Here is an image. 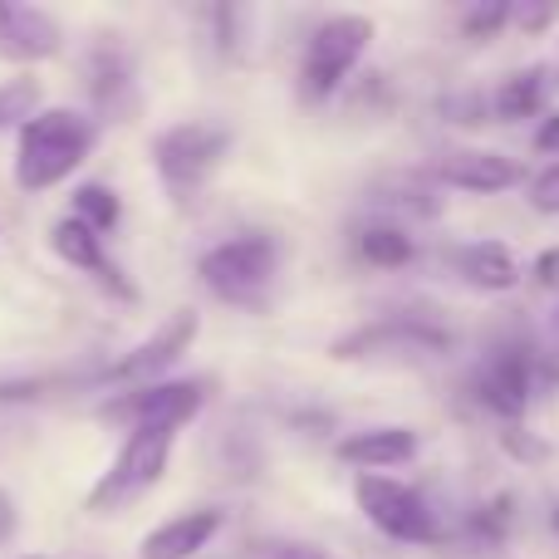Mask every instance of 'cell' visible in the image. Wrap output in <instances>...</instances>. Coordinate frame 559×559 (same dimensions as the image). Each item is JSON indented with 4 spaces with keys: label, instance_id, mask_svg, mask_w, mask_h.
<instances>
[{
    "label": "cell",
    "instance_id": "603a6c76",
    "mask_svg": "<svg viewBox=\"0 0 559 559\" xmlns=\"http://www.w3.org/2000/svg\"><path fill=\"white\" fill-rule=\"evenodd\" d=\"M501 447L515 456V462H531V466L550 456V442H540L535 432H521V427H506V432H501Z\"/></svg>",
    "mask_w": 559,
    "mask_h": 559
},
{
    "label": "cell",
    "instance_id": "e0dca14e",
    "mask_svg": "<svg viewBox=\"0 0 559 559\" xmlns=\"http://www.w3.org/2000/svg\"><path fill=\"white\" fill-rule=\"evenodd\" d=\"M452 265H456V275L466 280L472 289H486V295H501V289H515L521 285V261L511 255V246H501V241H472V246H462V251L452 255Z\"/></svg>",
    "mask_w": 559,
    "mask_h": 559
},
{
    "label": "cell",
    "instance_id": "3957f363",
    "mask_svg": "<svg viewBox=\"0 0 559 559\" xmlns=\"http://www.w3.org/2000/svg\"><path fill=\"white\" fill-rule=\"evenodd\" d=\"M226 147H231V133L216 123H177L157 138L153 163H157V177H163V187L173 192L177 206L197 202V192H202V187L212 182V173L222 167Z\"/></svg>",
    "mask_w": 559,
    "mask_h": 559
},
{
    "label": "cell",
    "instance_id": "83f0119b",
    "mask_svg": "<svg viewBox=\"0 0 559 559\" xmlns=\"http://www.w3.org/2000/svg\"><path fill=\"white\" fill-rule=\"evenodd\" d=\"M535 280H540V285H559V246H550V251L535 261Z\"/></svg>",
    "mask_w": 559,
    "mask_h": 559
},
{
    "label": "cell",
    "instance_id": "ba28073f",
    "mask_svg": "<svg viewBox=\"0 0 559 559\" xmlns=\"http://www.w3.org/2000/svg\"><path fill=\"white\" fill-rule=\"evenodd\" d=\"M206 403V378H192V383H147V388H128V393L108 397L98 407V417L108 423H123V427H182L202 413Z\"/></svg>",
    "mask_w": 559,
    "mask_h": 559
},
{
    "label": "cell",
    "instance_id": "30bf717a",
    "mask_svg": "<svg viewBox=\"0 0 559 559\" xmlns=\"http://www.w3.org/2000/svg\"><path fill=\"white\" fill-rule=\"evenodd\" d=\"M49 246H55L59 255H64L74 271H84L88 280H94L98 289H108L114 299H123V305H133L138 299V289L128 285V275L118 271L114 261H108V251H104V236L98 231H88L84 222H74V216H64V222H55L49 226Z\"/></svg>",
    "mask_w": 559,
    "mask_h": 559
},
{
    "label": "cell",
    "instance_id": "9a60e30c",
    "mask_svg": "<svg viewBox=\"0 0 559 559\" xmlns=\"http://www.w3.org/2000/svg\"><path fill=\"white\" fill-rule=\"evenodd\" d=\"M417 456V432L413 427H368L338 442V462L364 466V472H388Z\"/></svg>",
    "mask_w": 559,
    "mask_h": 559
},
{
    "label": "cell",
    "instance_id": "2e32d148",
    "mask_svg": "<svg viewBox=\"0 0 559 559\" xmlns=\"http://www.w3.org/2000/svg\"><path fill=\"white\" fill-rule=\"evenodd\" d=\"M216 531H222V511H216V506L187 511V515H177V521L157 525L143 540L138 559H192L197 550H206V540H212Z\"/></svg>",
    "mask_w": 559,
    "mask_h": 559
},
{
    "label": "cell",
    "instance_id": "d6986e66",
    "mask_svg": "<svg viewBox=\"0 0 559 559\" xmlns=\"http://www.w3.org/2000/svg\"><path fill=\"white\" fill-rule=\"evenodd\" d=\"M69 216H74V222H84L88 231L104 236V231H114V226H118V216H123V202H118L114 187L84 182V187L74 192V212H69Z\"/></svg>",
    "mask_w": 559,
    "mask_h": 559
},
{
    "label": "cell",
    "instance_id": "5b68a950",
    "mask_svg": "<svg viewBox=\"0 0 559 559\" xmlns=\"http://www.w3.org/2000/svg\"><path fill=\"white\" fill-rule=\"evenodd\" d=\"M447 348H452V334L427 319H378V324L334 338L329 354L338 364H432Z\"/></svg>",
    "mask_w": 559,
    "mask_h": 559
},
{
    "label": "cell",
    "instance_id": "cb8c5ba5",
    "mask_svg": "<svg viewBox=\"0 0 559 559\" xmlns=\"http://www.w3.org/2000/svg\"><path fill=\"white\" fill-rule=\"evenodd\" d=\"M506 20H511V5H476V10H466L462 25H466V35L472 39H491Z\"/></svg>",
    "mask_w": 559,
    "mask_h": 559
},
{
    "label": "cell",
    "instance_id": "ffe728a7",
    "mask_svg": "<svg viewBox=\"0 0 559 559\" xmlns=\"http://www.w3.org/2000/svg\"><path fill=\"white\" fill-rule=\"evenodd\" d=\"M358 255L368 265H378V271H397V265L413 261V236L397 231V226H368L358 236Z\"/></svg>",
    "mask_w": 559,
    "mask_h": 559
},
{
    "label": "cell",
    "instance_id": "52a82bcc",
    "mask_svg": "<svg viewBox=\"0 0 559 559\" xmlns=\"http://www.w3.org/2000/svg\"><path fill=\"white\" fill-rule=\"evenodd\" d=\"M358 496V511L368 515V521L378 525V531L388 535V540H403V545H432L437 535V515L432 506L423 501V496L413 491V486L393 481V476H373L364 472L354 486Z\"/></svg>",
    "mask_w": 559,
    "mask_h": 559
},
{
    "label": "cell",
    "instance_id": "7a4b0ae2",
    "mask_svg": "<svg viewBox=\"0 0 559 559\" xmlns=\"http://www.w3.org/2000/svg\"><path fill=\"white\" fill-rule=\"evenodd\" d=\"M280 271V241L265 231L236 236V241H222L197 261V275L212 289L216 299H231V305H261L265 289Z\"/></svg>",
    "mask_w": 559,
    "mask_h": 559
},
{
    "label": "cell",
    "instance_id": "8992f818",
    "mask_svg": "<svg viewBox=\"0 0 559 559\" xmlns=\"http://www.w3.org/2000/svg\"><path fill=\"white\" fill-rule=\"evenodd\" d=\"M173 427H138V432H128L123 452H118V462L108 466L104 476H98V486L88 491V511H118V506L138 501L143 491H153L157 481H163L167 472V456H173Z\"/></svg>",
    "mask_w": 559,
    "mask_h": 559
},
{
    "label": "cell",
    "instance_id": "8fae6325",
    "mask_svg": "<svg viewBox=\"0 0 559 559\" xmlns=\"http://www.w3.org/2000/svg\"><path fill=\"white\" fill-rule=\"evenodd\" d=\"M88 94L94 108L114 123H128L138 114V79H133V59L118 39H98L88 55Z\"/></svg>",
    "mask_w": 559,
    "mask_h": 559
},
{
    "label": "cell",
    "instance_id": "44dd1931",
    "mask_svg": "<svg viewBox=\"0 0 559 559\" xmlns=\"http://www.w3.org/2000/svg\"><path fill=\"white\" fill-rule=\"evenodd\" d=\"M35 104H39V84L35 79H15V84L0 88V128L10 123V118H35Z\"/></svg>",
    "mask_w": 559,
    "mask_h": 559
},
{
    "label": "cell",
    "instance_id": "6da1fadb",
    "mask_svg": "<svg viewBox=\"0 0 559 559\" xmlns=\"http://www.w3.org/2000/svg\"><path fill=\"white\" fill-rule=\"evenodd\" d=\"M94 147V123L74 108H45L29 123H20L15 147V182L25 192H45V187L64 182Z\"/></svg>",
    "mask_w": 559,
    "mask_h": 559
},
{
    "label": "cell",
    "instance_id": "9c48e42d",
    "mask_svg": "<svg viewBox=\"0 0 559 559\" xmlns=\"http://www.w3.org/2000/svg\"><path fill=\"white\" fill-rule=\"evenodd\" d=\"M197 329H202V319L192 314V309H177V314H167V324L157 329L153 338H143L138 348H128L123 358H114V364H104L98 373H88L94 383H118L128 393V388H147L163 368H173L177 358L192 348Z\"/></svg>",
    "mask_w": 559,
    "mask_h": 559
},
{
    "label": "cell",
    "instance_id": "5bb4252c",
    "mask_svg": "<svg viewBox=\"0 0 559 559\" xmlns=\"http://www.w3.org/2000/svg\"><path fill=\"white\" fill-rule=\"evenodd\" d=\"M437 177H442L447 187H456V192H506V187L521 182V167H515V157L506 153H491V147H462V153H447L442 163H437Z\"/></svg>",
    "mask_w": 559,
    "mask_h": 559
},
{
    "label": "cell",
    "instance_id": "277c9868",
    "mask_svg": "<svg viewBox=\"0 0 559 559\" xmlns=\"http://www.w3.org/2000/svg\"><path fill=\"white\" fill-rule=\"evenodd\" d=\"M373 45V20L368 15H329L324 25L309 35L305 64H299V98L305 104H324L364 59V49Z\"/></svg>",
    "mask_w": 559,
    "mask_h": 559
},
{
    "label": "cell",
    "instance_id": "4dcf8cb0",
    "mask_svg": "<svg viewBox=\"0 0 559 559\" xmlns=\"http://www.w3.org/2000/svg\"><path fill=\"white\" fill-rule=\"evenodd\" d=\"M29 559H35V555H29Z\"/></svg>",
    "mask_w": 559,
    "mask_h": 559
},
{
    "label": "cell",
    "instance_id": "f1b7e54d",
    "mask_svg": "<svg viewBox=\"0 0 559 559\" xmlns=\"http://www.w3.org/2000/svg\"><path fill=\"white\" fill-rule=\"evenodd\" d=\"M10 531H15V515H10V496L0 491V540H5Z\"/></svg>",
    "mask_w": 559,
    "mask_h": 559
},
{
    "label": "cell",
    "instance_id": "484cf974",
    "mask_svg": "<svg viewBox=\"0 0 559 559\" xmlns=\"http://www.w3.org/2000/svg\"><path fill=\"white\" fill-rule=\"evenodd\" d=\"M555 15H559L555 5H521V10H511V20H521V29H531V35H540Z\"/></svg>",
    "mask_w": 559,
    "mask_h": 559
},
{
    "label": "cell",
    "instance_id": "4316f807",
    "mask_svg": "<svg viewBox=\"0 0 559 559\" xmlns=\"http://www.w3.org/2000/svg\"><path fill=\"white\" fill-rule=\"evenodd\" d=\"M535 147H540V153H555V163H559V114H550L540 123V133H535Z\"/></svg>",
    "mask_w": 559,
    "mask_h": 559
},
{
    "label": "cell",
    "instance_id": "7c38bea8",
    "mask_svg": "<svg viewBox=\"0 0 559 559\" xmlns=\"http://www.w3.org/2000/svg\"><path fill=\"white\" fill-rule=\"evenodd\" d=\"M531 393H535V373L525 348H496L486 358V368L476 373V397L501 417H521L531 407Z\"/></svg>",
    "mask_w": 559,
    "mask_h": 559
},
{
    "label": "cell",
    "instance_id": "4fadbf2b",
    "mask_svg": "<svg viewBox=\"0 0 559 559\" xmlns=\"http://www.w3.org/2000/svg\"><path fill=\"white\" fill-rule=\"evenodd\" d=\"M59 25L49 10L39 5H15V0H0V59H15V64H29V59H49L59 55Z\"/></svg>",
    "mask_w": 559,
    "mask_h": 559
},
{
    "label": "cell",
    "instance_id": "7402d4cb",
    "mask_svg": "<svg viewBox=\"0 0 559 559\" xmlns=\"http://www.w3.org/2000/svg\"><path fill=\"white\" fill-rule=\"evenodd\" d=\"M531 206L540 216H559V163H545L531 177Z\"/></svg>",
    "mask_w": 559,
    "mask_h": 559
},
{
    "label": "cell",
    "instance_id": "d4e9b609",
    "mask_svg": "<svg viewBox=\"0 0 559 559\" xmlns=\"http://www.w3.org/2000/svg\"><path fill=\"white\" fill-rule=\"evenodd\" d=\"M271 559H338V555L319 550V545H305V540H275L271 545Z\"/></svg>",
    "mask_w": 559,
    "mask_h": 559
},
{
    "label": "cell",
    "instance_id": "ac0fdd59",
    "mask_svg": "<svg viewBox=\"0 0 559 559\" xmlns=\"http://www.w3.org/2000/svg\"><path fill=\"white\" fill-rule=\"evenodd\" d=\"M545 69H525V74H511L501 88H496L491 108L496 118H506V123H515V118H535L545 108Z\"/></svg>",
    "mask_w": 559,
    "mask_h": 559
},
{
    "label": "cell",
    "instance_id": "f546056e",
    "mask_svg": "<svg viewBox=\"0 0 559 559\" xmlns=\"http://www.w3.org/2000/svg\"><path fill=\"white\" fill-rule=\"evenodd\" d=\"M555 531H559V506H555Z\"/></svg>",
    "mask_w": 559,
    "mask_h": 559
}]
</instances>
